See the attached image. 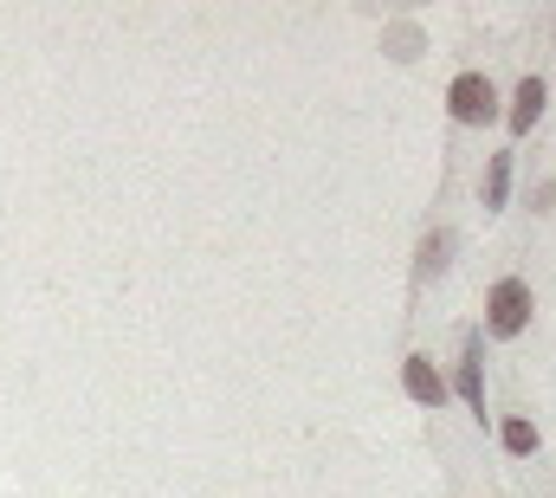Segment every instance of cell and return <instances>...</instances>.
<instances>
[{
    "label": "cell",
    "mask_w": 556,
    "mask_h": 498,
    "mask_svg": "<svg viewBox=\"0 0 556 498\" xmlns=\"http://www.w3.org/2000/svg\"><path fill=\"white\" fill-rule=\"evenodd\" d=\"M531 311H538V298H531L525 278H498V285L485 291V331H492V337H518V331L531 324Z\"/></svg>",
    "instance_id": "obj_1"
},
{
    "label": "cell",
    "mask_w": 556,
    "mask_h": 498,
    "mask_svg": "<svg viewBox=\"0 0 556 498\" xmlns=\"http://www.w3.org/2000/svg\"><path fill=\"white\" fill-rule=\"evenodd\" d=\"M446 111H453V124H492V117H498L492 78H485V72H459V78L446 85Z\"/></svg>",
    "instance_id": "obj_2"
},
{
    "label": "cell",
    "mask_w": 556,
    "mask_h": 498,
    "mask_svg": "<svg viewBox=\"0 0 556 498\" xmlns=\"http://www.w3.org/2000/svg\"><path fill=\"white\" fill-rule=\"evenodd\" d=\"M402 388L415 395L420 408H440V401H446V382H440V370H433L427 357H408V363H402Z\"/></svg>",
    "instance_id": "obj_3"
},
{
    "label": "cell",
    "mask_w": 556,
    "mask_h": 498,
    "mask_svg": "<svg viewBox=\"0 0 556 498\" xmlns=\"http://www.w3.org/2000/svg\"><path fill=\"white\" fill-rule=\"evenodd\" d=\"M459 395H466V408L485 421V375H479V337H466V363H459Z\"/></svg>",
    "instance_id": "obj_4"
},
{
    "label": "cell",
    "mask_w": 556,
    "mask_h": 498,
    "mask_svg": "<svg viewBox=\"0 0 556 498\" xmlns=\"http://www.w3.org/2000/svg\"><path fill=\"white\" fill-rule=\"evenodd\" d=\"M544 98H551V91H544V78H525V85H518V104H511V129H518V136L544 117Z\"/></svg>",
    "instance_id": "obj_5"
},
{
    "label": "cell",
    "mask_w": 556,
    "mask_h": 498,
    "mask_svg": "<svg viewBox=\"0 0 556 498\" xmlns=\"http://www.w3.org/2000/svg\"><path fill=\"white\" fill-rule=\"evenodd\" d=\"M505 195H511V149L492 155V169H485V208H505Z\"/></svg>",
    "instance_id": "obj_6"
},
{
    "label": "cell",
    "mask_w": 556,
    "mask_h": 498,
    "mask_svg": "<svg viewBox=\"0 0 556 498\" xmlns=\"http://www.w3.org/2000/svg\"><path fill=\"white\" fill-rule=\"evenodd\" d=\"M498 440H505V453H538V427L531 421H505Z\"/></svg>",
    "instance_id": "obj_7"
},
{
    "label": "cell",
    "mask_w": 556,
    "mask_h": 498,
    "mask_svg": "<svg viewBox=\"0 0 556 498\" xmlns=\"http://www.w3.org/2000/svg\"><path fill=\"white\" fill-rule=\"evenodd\" d=\"M440 252H446V234H433V240H427V247H420V272H440V265H446V259H440Z\"/></svg>",
    "instance_id": "obj_8"
}]
</instances>
